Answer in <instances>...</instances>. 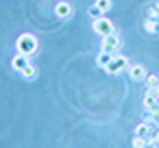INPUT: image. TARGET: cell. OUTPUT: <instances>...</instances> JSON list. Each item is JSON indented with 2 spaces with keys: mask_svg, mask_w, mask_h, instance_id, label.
I'll list each match as a JSON object with an SVG mask.
<instances>
[{
  "mask_svg": "<svg viewBox=\"0 0 159 148\" xmlns=\"http://www.w3.org/2000/svg\"><path fill=\"white\" fill-rule=\"evenodd\" d=\"M133 148H148V141L146 137H139V135H133V141H131Z\"/></svg>",
  "mask_w": 159,
  "mask_h": 148,
  "instance_id": "13",
  "label": "cell"
},
{
  "mask_svg": "<svg viewBox=\"0 0 159 148\" xmlns=\"http://www.w3.org/2000/svg\"><path fill=\"white\" fill-rule=\"evenodd\" d=\"M92 29H94V33H96V35H100V37L116 33V26H113V22H111L109 18H105V16H102V18H98V20H94Z\"/></svg>",
  "mask_w": 159,
  "mask_h": 148,
  "instance_id": "3",
  "label": "cell"
},
{
  "mask_svg": "<svg viewBox=\"0 0 159 148\" xmlns=\"http://www.w3.org/2000/svg\"><path fill=\"white\" fill-rule=\"evenodd\" d=\"M89 16H92V20H98V18H102V11L94 5V7H89Z\"/></svg>",
  "mask_w": 159,
  "mask_h": 148,
  "instance_id": "16",
  "label": "cell"
},
{
  "mask_svg": "<svg viewBox=\"0 0 159 148\" xmlns=\"http://www.w3.org/2000/svg\"><path fill=\"white\" fill-rule=\"evenodd\" d=\"M146 18H152V20H159V11H157L155 7H150V9L146 11Z\"/></svg>",
  "mask_w": 159,
  "mask_h": 148,
  "instance_id": "17",
  "label": "cell"
},
{
  "mask_svg": "<svg viewBox=\"0 0 159 148\" xmlns=\"http://www.w3.org/2000/svg\"><path fill=\"white\" fill-rule=\"evenodd\" d=\"M150 133H152V126L148 122H142V124L135 126V135H139V137H148Z\"/></svg>",
  "mask_w": 159,
  "mask_h": 148,
  "instance_id": "12",
  "label": "cell"
},
{
  "mask_svg": "<svg viewBox=\"0 0 159 148\" xmlns=\"http://www.w3.org/2000/svg\"><path fill=\"white\" fill-rule=\"evenodd\" d=\"M155 9H157V11H159V2H155Z\"/></svg>",
  "mask_w": 159,
  "mask_h": 148,
  "instance_id": "19",
  "label": "cell"
},
{
  "mask_svg": "<svg viewBox=\"0 0 159 148\" xmlns=\"http://www.w3.org/2000/svg\"><path fill=\"white\" fill-rule=\"evenodd\" d=\"M129 65H131L129 59H126L124 55H118V52H116L113 59L109 61V65L105 68V72H107L109 76H118V74H122L124 70H129Z\"/></svg>",
  "mask_w": 159,
  "mask_h": 148,
  "instance_id": "2",
  "label": "cell"
},
{
  "mask_svg": "<svg viewBox=\"0 0 159 148\" xmlns=\"http://www.w3.org/2000/svg\"><path fill=\"white\" fill-rule=\"evenodd\" d=\"M155 135H157V144H159V131H157V133H155Z\"/></svg>",
  "mask_w": 159,
  "mask_h": 148,
  "instance_id": "21",
  "label": "cell"
},
{
  "mask_svg": "<svg viewBox=\"0 0 159 148\" xmlns=\"http://www.w3.org/2000/svg\"><path fill=\"white\" fill-rule=\"evenodd\" d=\"M16 48H18V52H20V55L33 57V55L37 52V37H35V35H31V33H24V35H20V37H18Z\"/></svg>",
  "mask_w": 159,
  "mask_h": 148,
  "instance_id": "1",
  "label": "cell"
},
{
  "mask_svg": "<svg viewBox=\"0 0 159 148\" xmlns=\"http://www.w3.org/2000/svg\"><path fill=\"white\" fill-rule=\"evenodd\" d=\"M120 46H122V39H120L118 31L111 33V35H105L102 42H100V50H107V52H113V55L120 50Z\"/></svg>",
  "mask_w": 159,
  "mask_h": 148,
  "instance_id": "4",
  "label": "cell"
},
{
  "mask_svg": "<svg viewBox=\"0 0 159 148\" xmlns=\"http://www.w3.org/2000/svg\"><path fill=\"white\" fill-rule=\"evenodd\" d=\"M157 85H159V76H155V74L146 76V87H148V89H155Z\"/></svg>",
  "mask_w": 159,
  "mask_h": 148,
  "instance_id": "15",
  "label": "cell"
},
{
  "mask_svg": "<svg viewBox=\"0 0 159 148\" xmlns=\"http://www.w3.org/2000/svg\"><path fill=\"white\" fill-rule=\"evenodd\" d=\"M155 92H157V96H159V85H157V87H155Z\"/></svg>",
  "mask_w": 159,
  "mask_h": 148,
  "instance_id": "20",
  "label": "cell"
},
{
  "mask_svg": "<svg viewBox=\"0 0 159 148\" xmlns=\"http://www.w3.org/2000/svg\"><path fill=\"white\" fill-rule=\"evenodd\" d=\"M20 74H22V78H26V81H35V78H37V68L29 63V65H26Z\"/></svg>",
  "mask_w": 159,
  "mask_h": 148,
  "instance_id": "11",
  "label": "cell"
},
{
  "mask_svg": "<svg viewBox=\"0 0 159 148\" xmlns=\"http://www.w3.org/2000/svg\"><path fill=\"white\" fill-rule=\"evenodd\" d=\"M55 16H57L59 20H70V18H72V5H70V2H57Z\"/></svg>",
  "mask_w": 159,
  "mask_h": 148,
  "instance_id": "6",
  "label": "cell"
},
{
  "mask_svg": "<svg viewBox=\"0 0 159 148\" xmlns=\"http://www.w3.org/2000/svg\"><path fill=\"white\" fill-rule=\"evenodd\" d=\"M113 59V52H107V50H100L98 55H96V65H100L102 70L109 65V61Z\"/></svg>",
  "mask_w": 159,
  "mask_h": 148,
  "instance_id": "9",
  "label": "cell"
},
{
  "mask_svg": "<svg viewBox=\"0 0 159 148\" xmlns=\"http://www.w3.org/2000/svg\"><path fill=\"white\" fill-rule=\"evenodd\" d=\"M144 31H146L148 35H159V20L146 18V20H144Z\"/></svg>",
  "mask_w": 159,
  "mask_h": 148,
  "instance_id": "10",
  "label": "cell"
},
{
  "mask_svg": "<svg viewBox=\"0 0 159 148\" xmlns=\"http://www.w3.org/2000/svg\"><path fill=\"white\" fill-rule=\"evenodd\" d=\"M157 105H159V96H157V92H155V89H146V94H144V109L150 111V109H155Z\"/></svg>",
  "mask_w": 159,
  "mask_h": 148,
  "instance_id": "7",
  "label": "cell"
},
{
  "mask_svg": "<svg viewBox=\"0 0 159 148\" xmlns=\"http://www.w3.org/2000/svg\"><path fill=\"white\" fill-rule=\"evenodd\" d=\"M94 5H96V7H98V9H100L102 13H107V11L111 9V0H96Z\"/></svg>",
  "mask_w": 159,
  "mask_h": 148,
  "instance_id": "14",
  "label": "cell"
},
{
  "mask_svg": "<svg viewBox=\"0 0 159 148\" xmlns=\"http://www.w3.org/2000/svg\"><path fill=\"white\" fill-rule=\"evenodd\" d=\"M129 76H131V81H146V68L142 65V63H133V65H129Z\"/></svg>",
  "mask_w": 159,
  "mask_h": 148,
  "instance_id": "5",
  "label": "cell"
},
{
  "mask_svg": "<svg viewBox=\"0 0 159 148\" xmlns=\"http://www.w3.org/2000/svg\"><path fill=\"white\" fill-rule=\"evenodd\" d=\"M148 148H159V144H150V146H148Z\"/></svg>",
  "mask_w": 159,
  "mask_h": 148,
  "instance_id": "18",
  "label": "cell"
},
{
  "mask_svg": "<svg viewBox=\"0 0 159 148\" xmlns=\"http://www.w3.org/2000/svg\"><path fill=\"white\" fill-rule=\"evenodd\" d=\"M29 59H31V57H26V55H20V52H18V55L11 59V68H13L16 72H22V70H24V68L31 63Z\"/></svg>",
  "mask_w": 159,
  "mask_h": 148,
  "instance_id": "8",
  "label": "cell"
}]
</instances>
